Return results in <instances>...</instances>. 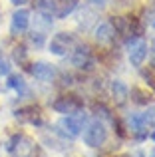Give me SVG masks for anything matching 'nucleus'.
Segmentation results:
<instances>
[{"label": "nucleus", "mask_w": 155, "mask_h": 157, "mask_svg": "<svg viewBox=\"0 0 155 157\" xmlns=\"http://www.w3.org/2000/svg\"><path fill=\"white\" fill-rule=\"evenodd\" d=\"M115 28H113L112 22H100L96 28H93V38H96L97 44H101V46H108V44L113 42V38H115Z\"/></svg>", "instance_id": "obj_10"}, {"label": "nucleus", "mask_w": 155, "mask_h": 157, "mask_svg": "<svg viewBox=\"0 0 155 157\" xmlns=\"http://www.w3.org/2000/svg\"><path fill=\"white\" fill-rule=\"evenodd\" d=\"M30 74L36 78L38 82H46V84H50V82L56 80V76H58V72H56V68L52 64H48V62H36V64L30 66Z\"/></svg>", "instance_id": "obj_8"}, {"label": "nucleus", "mask_w": 155, "mask_h": 157, "mask_svg": "<svg viewBox=\"0 0 155 157\" xmlns=\"http://www.w3.org/2000/svg\"><path fill=\"white\" fill-rule=\"evenodd\" d=\"M28 40H30L32 46L36 48H42L44 44H46V32H40V30H32L30 36H28Z\"/></svg>", "instance_id": "obj_16"}, {"label": "nucleus", "mask_w": 155, "mask_h": 157, "mask_svg": "<svg viewBox=\"0 0 155 157\" xmlns=\"http://www.w3.org/2000/svg\"><path fill=\"white\" fill-rule=\"evenodd\" d=\"M6 149L10 151V153H14L16 157H34V153H36L34 141H32L30 137H26V135H14V137L8 141Z\"/></svg>", "instance_id": "obj_5"}, {"label": "nucleus", "mask_w": 155, "mask_h": 157, "mask_svg": "<svg viewBox=\"0 0 155 157\" xmlns=\"http://www.w3.org/2000/svg\"><path fill=\"white\" fill-rule=\"evenodd\" d=\"M6 86H8L10 90H14V92L18 94L20 98H24V96H30V88H28V84L24 82V78L20 76V74H8Z\"/></svg>", "instance_id": "obj_13"}, {"label": "nucleus", "mask_w": 155, "mask_h": 157, "mask_svg": "<svg viewBox=\"0 0 155 157\" xmlns=\"http://www.w3.org/2000/svg\"><path fill=\"white\" fill-rule=\"evenodd\" d=\"M84 123H85V117L84 115H66V117H62L58 121V125H56V133H60L64 139H74L78 135L81 133V129H84Z\"/></svg>", "instance_id": "obj_2"}, {"label": "nucleus", "mask_w": 155, "mask_h": 157, "mask_svg": "<svg viewBox=\"0 0 155 157\" xmlns=\"http://www.w3.org/2000/svg\"><path fill=\"white\" fill-rule=\"evenodd\" d=\"M127 129L137 137H147V123H145L141 113H131L127 115Z\"/></svg>", "instance_id": "obj_11"}, {"label": "nucleus", "mask_w": 155, "mask_h": 157, "mask_svg": "<svg viewBox=\"0 0 155 157\" xmlns=\"http://www.w3.org/2000/svg\"><path fill=\"white\" fill-rule=\"evenodd\" d=\"M72 64L80 70H92L93 66V58H92V52H89L88 46H76L72 50Z\"/></svg>", "instance_id": "obj_9"}, {"label": "nucleus", "mask_w": 155, "mask_h": 157, "mask_svg": "<svg viewBox=\"0 0 155 157\" xmlns=\"http://www.w3.org/2000/svg\"><path fill=\"white\" fill-rule=\"evenodd\" d=\"M89 2V6H93V8H104L105 4H108V0H88Z\"/></svg>", "instance_id": "obj_20"}, {"label": "nucleus", "mask_w": 155, "mask_h": 157, "mask_svg": "<svg viewBox=\"0 0 155 157\" xmlns=\"http://www.w3.org/2000/svg\"><path fill=\"white\" fill-rule=\"evenodd\" d=\"M4 74H6V76L10 74V62L0 56V76H4Z\"/></svg>", "instance_id": "obj_19"}, {"label": "nucleus", "mask_w": 155, "mask_h": 157, "mask_svg": "<svg viewBox=\"0 0 155 157\" xmlns=\"http://www.w3.org/2000/svg\"><path fill=\"white\" fill-rule=\"evenodd\" d=\"M52 28V16L50 14H44V12H38L34 18V30H40V32H46Z\"/></svg>", "instance_id": "obj_15"}, {"label": "nucleus", "mask_w": 155, "mask_h": 157, "mask_svg": "<svg viewBox=\"0 0 155 157\" xmlns=\"http://www.w3.org/2000/svg\"><path fill=\"white\" fill-rule=\"evenodd\" d=\"M84 133H81V137H84V143L88 147H100L105 143V139H108V127H105L104 121H100V119H93V121H89L88 125H84Z\"/></svg>", "instance_id": "obj_1"}, {"label": "nucleus", "mask_w": 155, "mask_h": 157, "mask_svg": "<svg viewBox=\"0 0 155 157\" xmlns=\"http://www.w3.org/2000/svg\"><path fill=\"white\" fill-rule=\"evenodd\" d=\"M52 107H54V111H58V113L76 115V113H80V111H81L84 104H81L76 96H62V98H58V100L52 104Z\"/></svg>", "instance_id": "obj_6"}, {"label": "nucleus", "mask_w": 155, "mask_h": 157, "mask_svg": "<svg viewBox=\"0 0 155 157\" xmlns=\"http://www.w3.org/2000/svg\"><path fill=\"white\" fill-rule=\"evenodd\" d=\"M151 157H155V151H153V153H151Z\"/></svg>", "instance_id": "obj_24"}, {"label": "nucleus", "mask_w": 155, "mask_h": 157, "mask_svg": "<svg viewBox=\"0 0 155 157\" xmlns=\"http://www.w3.org/2000/svg\"><path fill=\"white\" fill-rule=\"evenodd\" d=\"M127 52H129V62H131L133 68H139L141 64L145 62V58H147L149 54V48H147V42L141 38H137V36H133V38L127 40Z\"/></svg>", "instance_id": "obj_4"}, {"label": "nucleus", "mask_w": 155, "mask_h": 157, "mask_svg": "<svg viewBox=\"0 0 155 157\" xmlns=\"http://www.w3.org/2000/svg\"><path fill=\"white\" fill-rule=\"evenodd\" d=\"M26 56H28V52H26V48H24V46L14 48V60L16 62H24V60H26Z\"/></svg>", "instance_id": "obj_18"}, {"label": "nucleus", "mask_w": 155, "mask_h": 157, "mask_svg": "<svg viewBox=\"0 0 155 157\" xmlns=\"http://www.w3.org/2000/svg\"><path fill=\"white\" fill-rule=\"evenodd\" d=\"M78 8V0H54V18L64 20Z\"/></svg>", "instance_id": "obj_12"}, {"label": "nucleus", "mask_w": 155, "mask_h": 157, "mask_svg": "<svg viewBox=\"0 0 155 157\" xmlns=\"http://www.w3.org/2000/svg\"><path fill=\"white\" fill-rule=\"evenodd\" d=\"M28 26H30V10L18 8V10L12 14V20H10V34L20 36L28 30Z\"/></svg>", "instance_id": "obj_7"}, {"label": "nucleus", "mask_w": 155, "mask_h": 157, "mask_svg": "<svg viewBox=\"0 0 155 157\" xmlns=\"http://www.w3.org/2000/svg\"><path fill=\"white\" fill-rule=\"evenodd\" d=\"M127 157H145V153L141 149H133V151H129Z\"/></svg>", "instance_id": "obj_21"}, {"label": "nucleus", "mask_w": 155, "mask_h": 157, "mask_svg": "<svg viewBox=\"0 0 155 157\" xmlns=\"http://www.w3.org/2000/svg\"><path fill=\"white\" fill-rule=\"evenodd\" d=\"M151 139H153V141H155V131H153V133H151Z\"/></svg>", "instance_id": "obj_23"}, {"label": "nucleus", "mask_w": 155, "mask_h": 157, "mask_svg": "<svg viewBox=\"0 0 155 157\" xmlns=\"http://www.w3.org/2000/svg\"><path fill=\"white\" fill-rule=\"evenodd\" d=\"M12 4H16V6H22V4H26L28 0H10Z\"/></svg>", "instance_id": "obj_22"}, {"label": "nucleus", "mask_w": 155, "mask_h": 157, "mask_svg": "<svg viewBox=\"0 0 155 157\" xmlns=\"http://www.w3.org/2000/svg\"><path fill=\"white\" fill-rule=\"evenodd\" d=\"M141 115H143V119H145V123H147V127H149V125L155 127V105L147 107V109H145Z\"/></svg>", "instance_id": "obj_17"}, {"label": "nucleus", "mask_w": 155, "mask_h": 157, "mask_svg": "<svg viewBox=\"0 0 155 157\" xmlns=\"http://www.w3.org/2000/svg\"><path fill=\"white\" fill-rule=\"evenodd\" d=\"M78 46V38L74 34H70V32H60V34H56L54 38L50 40V44H48V48H50V52L54 54V56H66L70 50H74Z\"/></svg>", "instance_id": "obj_3"}, {"label": "nucleus", "mask_w": 155, "mask_h": 157, "mask_svg": "<svg viewBox=\"0 0 155 157\" xmlns=\"http://www.w3.org/2000/svg\"><path fill=\"white\" fill-rule=\"evenodd\" d=\"M112 96H113V101H115V104H123L129 98V88L121 80H113L112 82Z\"/></svg>", "instance_id": "obj_14"}]
</instances>
